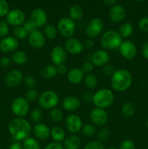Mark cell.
<instances>
[{
    "label": "cell",
    "mask_w": 148,
    "mask_h": 149,
    "mask_svg": "<svg viewBox=\"0 0 148 149\" xmlns=\"http://www.w3.org/2000/svg\"><path fill=\"white\" fill-rule=\"evenodd\" d=\"M83 42L78 38L72 36L67 39L65 42V49L68 53L71 55H78L84 50Z\"/></svg>",
    "instance_id": "7c38bea8"
},
{
    "label": "cell",
    "mask_w": 148,
    "mask_h": 149,
    "mask_svg": "<svg viewBox=\"0 0 148 149\" xmlns=\"http://www.w3.org/2000/svg\"><path fill=\"white\" fill-rule=\"evenodd\" d=\"M50 136L55 142L58 143L64 141V140L66 138L65 130L59 126H55L52 128Z\"/></svg>",
    "instance_id": "484cf974"
},
{
    "label": "cell",
    "mask_w": 148,
    "mask_h": 149,
    "mask_svg": "<svg viewBox=\"0 0 148 149\" xmlns=\"http://www.w3.org/2000/svg\"><path fill=\"white\" fill-rule=\"evenodd\" d=\"M114 100L115 96L112 90L102 88L94 93L92 102L97 108L105 109L113 105Z\"/></svg>",
    "instance_id": "277c9868"
},
{
    "label": "cell",
    "mask_w": 148,
    "mask_h": 149,
    "mask_svg": "<svg viewBox=\"0 0 148 149\" xmlns=\"http://www.w3.org/2000/svg\"><path fill=\"white\" fill-rule=\"evenodd\" d=\"M84 82L86 87L89 90H94L97 87L98 84V80L94 75L91 74H88L84 78Z\"/></svg>",
    "instance_id": "4dcf8cb0"
},
{
    "label": "cell",
    "mask_w": 148,
    "mask_h": 149,
    "mask_svg": "<svg viewBox=\"0 0 148 149\" xmlns=\"http://www.w3.org/2000/svg\"><path fill=\"white\" fill-rule=\"evenodd\" d=\"M104 29V22L100 18H93L90 20L86 27L85 32L90 39L97 37L102 32Z\"/></svg>",
    "instance_id": "ba28073f"
},
{
    "label": "cell",
    "mask_w": 148,
    "mask_h": 149,
    "mask_svg": "<svg viewBox=\"0 0 148 149\" xmlns=\"http://www.w3.org/2000/svg\"><path fill=\"white\" fill-rule=\"evenodd\" d=\"M132 81L133 78L131 74L125 68H119L115 71L111 77L110 84L113 90L121 93L130 88Z\"/></svg>",
    "instance_id": "7a4b0ae2"
},
{
    "label": "cell",
    "mask_w": 148,
    "mask_h": 149,
    "mask_svg": "<svg viewBox=\"0 0 148 149\" xmlns=\"http://www.w3.org/2000/svg\"><path fill=\"white\" fill-rule=\"evenodd\" d=\"M134 1H145V0H134Z\"/></svg>",
    "instance_id": "94428289"
},
{
    "label": "cell",
    "mask_w": 148,
    "mask_h": 149,
    "mask_svg": "<svg viewBox=\"0 0 148 149\" xmlns=\"http://www.w3.org/2000/svg\"><path fill=\"white\" fill-rule=\"evenodd\" d=\"M9 149H24L23 148V144L20 143L18 141H16V142L12 143L10 145V148Z\"/></svg>",
    "instance_id": "9f6ffc18"
},
{
    "label": "cell",
    "mask_w": 148,
    "mask_h": 149,
    "mask_svg": "<svg viewBox=\"0 0 148 149\" xmlns=\"http://www.w3.org/2000/svg\"><path fill=\"white\" fill-rule=\"evenodd\" d=\"M110 137V132L106 128H102V129L100 130V131L97 133V138H98V141L101 143L106 142L107 141H108L109 138Z\"/></svg>",
    "instance_id": "74e56055"
},
{
    "label": "cell",
    "mask_w": 148,
    "mask_h": 149,
    "mask_svg": "<svg viewBox=\"0 0 148 149\" xmlns=\"http://www.w3.org/2000/svg\"><path fill=\"white\" fill-rule=\"evenodd\" d=\"M11 110L17 117L24 118L30 110L28 101L23 97H15L11 103Z\"/></svg>",
    "instance_id": "52a82bcc"
},
{
    "label": "cell",
    "mask_w": 148,
    "mask_h": 149,
    "mask_svg": "<svg viewBox=\"0 0 148 149\" xmlns=\"http://www.w3.org/2000/svg\"><path fill=\"white\" fill-rule=\"evenodd\" d=\"M34 136L40 141H44L50 137L51 130L49 127L44 123H37L33 128Z\"/></svg>",
    "instance_id": "44dd1931"
},
{
    "label": "cell",
    "mask_w": 148,
    "mask_h": 149,
    "mask_svg": "<svg viewBox=\"0 0 148 149\" xmlns=\"http://www.w3.org/2000/svg\"><path fill=\"white\" fill-rule=\"evenodd\" d=\"M44 149H64V147L61 144V143L53 141V142L50 143L48 145H46V146L45 147Z\"/></svg>",
    "instance_id": "681fc988"
},
{
    "label": "cell",
    "mask_w": 148,
    "mask_h": 149,
    "mask_svg": "<svg viewBox=\"0 0 148 149\" xmlns=\"http://www.w3.org/2000/svg\"><path fill=\"white\" fill-rule=\"evenodd\" d=\"M81 145V139L75 134L66 137L63 141L64 149H79Z\"/></svg>",
    "instance_id": "cb8c5ba5"
},
{
    "label": "cell",
    "mask_w": 148,
    "mask_h": 149,
    "mask_svg": "<svg viewBox=\"0 0 148 149\" xmlns=\"http://www.w3.org/2000/svg\"><path fill=\"white\" fill-rule=\"evenodd\" d=\"M68 15H69L70 18L75 21V20H79L82 18L84 12L80 6L72 5L70 7Z\"/></svg>",
    "instance_id": "83f0119b"
},
{
    "label": "cell",
    "mask_w": 148,
    "mask_h": 149,
    "mask_svg": "<svg viewBox=\"0 0 148 149\" xmlns=\"http://www.w3.org/2000/svg\"><path fill=\"white\" fill-rule=\"evenodd\" d=\"M50 57L54 65L57 66L61 64H65L68 57V52L65 50V47L58 45L52 49Z\"/></svg>",
    "instance_id": "9a60e30c"
},
{
    "label": "cell",
    "mask_w": 148,
    "mask_h": 149,
    "mask_svg": "<svg viewBox=\"0 0 148 149\" xmlns=\"http://www.w3.org/2000/svg\"><path fill=\"white\" fill-rule=\"evenodd\" d=\"M146 127L148 129V117L147 118V120H146Z\"/></svg>",
    "instance_id": "680465c9"
},
{
    "label": "cell",
    "mask_w": 148,
    "mask_h": 149,
    "mask_svg": "<svg viewBox=\"0 0 148 149\" xmlns=\"http://www.w3.org/2000/svg\"><path fill=\"white\" fill-rule=\"evenodd\" d=\"M57 68L58 74H61V75H64V74H67V72H68V68H67L66 65L65 64H61V65H57Z\"/></svg>",
    "instance_id": "11a10c76"
},
{
    "label": "cell",
    "mask_w": 148,
    "mask_h": 149,
    "mask_svg": "<svg viewBox=\"0 0 148 149\" xmlns=\"http://www.w3.org/2000/svg\"><path fill=\"white\" fill-rule=\"evenodd\" d=\"M49 118L52 122L55 123H59L63 119V112L60 109H58L57 107L51 109L50 113H49Z\"/></svg>",
    "instance_id": "836d02e7"
},
{
    "label": "cell",
    "mask_w": 148,
    "mask_h": 149,
    "mask_svg": "<svg viewBox=\"0 0 148 149\" xmlns=\"http://www.w3.org/2000/svg\"><path fill=\"white\" fill-rule=\"evenodd\" d=\"M0 115H1V111H0Z\"/></svg>",
    "instance_id": "6125c7cd"
},
{
    "label": "cell",
    "mask_w": 148,
    "mask_h": 149,
    "mask_svg": "<svg viewBox=\"0 0 148 149\" xmlns=\"http://www.w3.org/2000/svg\"><path fill=\"white\" fill-rule=\"evenodd\" d=\"M57 29L55 26L51 24H46L43 30V33L46 38L49 39H54L57 35Z\"/></svg>",
    "instance_id": "1f68e13d"
},
{
    "label": "cell",
    "mask_w": 148,
    "mask_h": 149,
    "mask_svg": "<svg viewBox=\"0 0 148 149\" xmlns=\"http://www.w3.org/2000/svg\"><path fill=\"white\" fill-rule=\"evenodd\" d=\"M118 149H135V144L131 140L126 139L120 143Z\"/></svg>",
    "instance_id": "f6af8a7d"
},
{
    "label": "cell",
    "mask_w": 148,
    "mask_h": 149,
    "mask_svg": "<svg viewBox=\"0 0 148 149\" xmlns=\"http://www.w3.org/2000/svg\"><path fill=\"white\" fill-rule=\"evenodd\" d=\"M8 130L11 136L16 141L19 142L28 138L31 132L32 127L30 122L26 119L15 117L9 122Z\"/></svg>",
    "instance_id": "6da1fadb"
},
{
    "label": "cell",
    "mask_w": 148,
    "mask_h": 149,
    "mask_svg": "<svg viewBox=\"0 0 148 149\" xmlns=\"http://www.w3.org/2000/svg\"><path fill=\"white\" fill-rule=\"evenodd\" d=\"M115 71V70L114 69L113 65H110V64H106L104 66H102V73L107 77H111L113 74H114Z\"/></svg>",
    "instance_id": "7dc6e473"
},
{
    "label": "cell",
    "mask_w": 148,
    "mask_h": 149,
    "mask_svg": "<svg viewBox=\"0 0 148 149\" xmlns=\"http://www.w3.org/2000/svg\"><path fill=\"white\" fill-rule=\"evenodd\" d=\"M39 97V93L37 90H34V89H29L28 91H26L24 97L28 102H33L37 100Z\"/></svg>",
    "instance_id": "f35d334b"
},
{
    "label": "cell",
    "mask_w": 148,
    "mask_h": 149,
    "mask_svg": "<svg viewBox=\"0 0 148 149\" xmlns=\"http://www.w3.org/2000/svg\"><path fill=\"white\" fill-rule=\"evenodd\" d=\"M110 60V55L105 49H100L94 52L91 56V61L95 66L102 67L107 64Z\"/></svg>",
    "instance_id": "ffe728a7"
},
{
    "label": "cell",
    "mask_w": 148,
    "mask_h": 149,
    "mask_svg": "<svg viewBox=\"0 0 148 149\" xmlns=\"http://www.w3.org/2000/svg\"><path fill=\"white\" fill-rule=\"evenodd\" d=\"M10 25L7 23L6 20L0 21V37L4 38L7 36L10 31Z\"/></svg>",
    "instance_id": "ab89813d"
},
{
    "label": "cell",
    "mask_w": 148,
    "mask_h": 149,
    "mask_svg": "<svg viewBox=\"0 0 148 149\" xmlns=\"http://www.w3.org/2000/svg\"><path fill=\"white\" fill-rule=\"evenodd\" d=\"M10 11V5L7 0H0V17H4Z\"/></svg>",
    "instance_id": "7bdbcfd3"
},
{
    "label": "cell",
    "mask_w": 148,
    "mask_h": 149,
    "mask_svg": "<svg viewBox=\"0 0 148 149\" xmlns=\"http://www.w3.org/2000/svg\"><path fill=\"white\" fill-rule=\"evenodd\" d=\"M126 10L123 6L120 4H115L114 6H113L108 13L110 20L115 23H118L123 21L126 17Z\"/></svg>",
    "instance_id": "d6986e66"
},
{
    "label": "cell",
    "mask_w": 148,
    "mask_h": 149,
    "mask_svg": "<svg viewBox=\"0 0 148 149\" xmlns=\"http://www.w3.org/2000/svg\"><path fill=\"white\" fill-rule=\"evenodd\" d=\"M41 74L43 78L46 79H53L58 74L57 68L55 65H47L42 68Z\"/></svg>",
    "instance_id": "4316f807"
},
{
    "label": "cell",
    "mask_w": 148,
    "mask_h": 149,
    "mask_svg": "<svg viewBox=\"0 0 148 149\" xmlns=\"http://www.w3.org/2000/svg\"><path fill=\"white\" fill-rule=\"evenodd\" d=\"M103 3L107 6H114L116 3V0H102Z\"/></svg>",
    "instance_id": "6f0895ef"
},
{
    "label": "cell",
    "mask_w": 148,
    "mask_h": 149,
    "mask_svg": "<svg viewBox=\"0 0 148 149\" xmlns=\"http://www.w3.org/2000/svg\"><path fill=\"white\" fill-rule=\"evenodd\" d=\"M23 81H24L25 85L29 89H33V87L36 85V79L31 75L25 76L23 78Z\"/></svg>",
    "instance_id": "ee69618b"
},
{
    "label": "cell",
    "mask_w": 148,
    "mask_h": 149,
    "mask_svg": "<svg viewBox=\"0 0 148 149\" xmlns=\"http://www.w3.org/2000/svg\"><path fill=\"white\" fill-rule=\"evenodd\" d=\"M94 42L92 40V39H90L88 38L87 39H86L84 42H83V45H84V47L86 48V49H91L94 47Z\"/></svg>",
    "instance_id": "f5cc1de1"
},
{
    "label": "cell",
    "mask_w": 148,
    "mask_h": 149,
    "mask_svg": "<svg viewBox=\"0 0 148 149\" xmlns=\"http://www.w3.org/2000/svg\"><path fill=\"white\" fill-rule=\"evenodd\" d=\"M28 40L30 46L36 49H41L46 43V37L44 33L39 30L29 33Z\"/></svg>",
    "instance_id": "2e32d148"
},
{
    "label": "cell",
    "mask_w": 148,
    "mask_h": 149,
    "mask_svg": "<svg viewBox=\"0 0 148 149\" xmlns=\"http://www.w3.org/2000/svg\"><path fill=\"white\" fill-rule=\"evenodd\" d=\"M62 108L67 111L73 112L81 107V101L75 96H67L62 100Z\"/></svg>",
    "instance_id": "7402d4cb"
},
{
    "label": "cell",
    "mask_w": 148,
    "mask_h": 149,
    "mask_svg": "<svg viewBox=\"0 0 148 149\" xmlns=\"http://www.w3.org/2000/svg\"><path fill=\"white\" fill-rule=\"evenodd\" d=\"M107 149H118V148H115V147H110V148H108Z\"/></svg>",
    "instance_id": "91938a15"
},
{
    "label": "cell",
    "mask_w": 148,
    "mask_h": 149,
    "mask_svg": "<svg viewBox=\"0 0 148 149\" xmlns=\"http://www.w3.org/2000/svg\"><path fill=\"white\" fill-rule=\"evenodd\" d=\"M89 117L92 123L99 127L104 125L108 120V114L105 109L97 107L91 110Z\"/></svg>",
    "instance_id": "8fae6325"
},
{
    "label": "cell",
    "mask_w": 148,
    "mask_h": 149,
    "mask_svg": "<svg viewBox=\"0 0 148 149\" xmlns=\"http://www.w3.org/2000/svg\"><path fill=\"white\" fill-rule=\"evenodd\" d=\"M42 118H43V112L41 110V109L36 108L34 110L32 111L31 113H30V119L32 122L36 124L39 123Z\"/></svg>",
    "instance_id": "8d00e7d4"
},
{
    "label": "cell",
    "mask_w": 148,
    "mask_h": 149,
    "mask_svg": "<svg viewBox=\"0 0 148 149\" xmlns=\"http://www.w3.org/2000/svg\"><path fill=\"white\" fill-rule=\"evenodd\" d=\"M57 29L59 34L63 37L71 38L74 35L76 29L75 22L70 17H62L58 21L57 25Z\"/></svg>",
    "instance_id": "8992f818"
},
{
    "label": "cell",
    "mask_w": 148,
    "mask_h": 149,
    "mask_svg": "<svg viewBox=\"0 0 148 149\" xmlns=\"http://www.w3.org/2000/svg\"><path fill=\"white\" fill-rule=\"evenodd\" d=\"M136 106L132 102H127L122 106L121 113L125 117H131L136 113Z\"/></svg>",
    "instance_id": "f1b7e54d"
},
{
    "label": "cell",
    "mask_w": 148,
    "mask_h": 149,
    "mask_svg": "<svg viewBox=\"0 0 148 149\" xmlns=\"http://www.w3.org/2000/svg\"><path fill=\"white\" fill-rule=\"evenodd\" d=\"M133 32V27L130 23H124L120 26L119 28V31L118 33H120V36L122 38H128Z\"/></svg>",
    "instance_id": "f546056e"
},
{
    "label": "cell",
    "mask_w": 148,
    "mask_h": 149,
    "mask_svg": "<svg viewBox=\"0 0 148 149\" xmlns=\"http://www.w3.org/2000/svg\"><path fill=\"white\" fill-rule=\"evenodd\" d=\"M59 96L53 90H46L39 95L38 103L41 109H52L57 107L59 103Z\"/></svg>",
    "instance_id": "5b68a950"
},
{
    "label": "cell",
    "mask_w": 148,
    "mask_h": 149,
    "mask_svg": "<svg viewBox=\"0 0 148 149\" xmlns=\"http://www.w3.org/2000/svg\"><path fill=\"white\" fill-rule=\"evenodd\" d=\"M23 146L24 149H41V146L39 141L30 137H28L23 141Z\"/></svg>",
    "instance_id": "d6a6232c"
},
{
    "label": "cell",
    "mask_w": 148,
    "mask_h": 149,
    "mask_svg": "<svg viewBox=\"0 0 148 149\" xmlns=\"http://www.w3.org/2000/svg\"><path fill=\"white\" fill-rule=\"evenodd\" d=\"M138 26L141 31L148 32V17H143L138 22Z\"/></svg>",
    "instance_id": "bcb514c9"
},
{
    "label": "cell",
    "mask_w": 148,
    "mask_h": 149,
    "mask_svg": "<svg viewBox=\"0 0 148 149\" xmlns=\"http://www.w3.org/2000/svg\"><path fill=\"white\" fill-rule=\"evenodd\" d=\"M23 26L28 33H30L32 32L38 30V27L30 19L26 20L25 23L23 24Z\"/></svg>",
    "instance_id": "b9f144b4"
},
{
    "label": "cell",
    "mask_w": 148,
    "mask_h": 149,
    "mask_svg": "<svg viewBox=\"0 0 148 149\" xmlns=\"http://www.w3.org/2000/svg\"><path fill=\"white\" fill-rule=\"evenodd\" d=\"M93 68H94V65L91 62H89V61H86V62L84 63L82 65V71H84V73H87V74H89L90 72H91L93 70Z\"/></svg>",
    "instance_id": "c3c4849f"
},
{
    "label": "cell",
    "mask_w": 148,
    "mask_h": 149,
    "mask_svg": "<svg viewBox=\"0 0 148 149\" xmlns=\"http://www.w3.org/2000/svg\"><path fill=\"white\" fill-rule=\"evenodd\" d=\"M67 78L70 83L73 84H78L84 80V73L82 69L78 67L73 68L68 71Z\"/></svg>",
    "instance_id": "603a6c76"
},
{
    "label": "cell",
    "mask_w": 148,
    "mask_h": 149,
    "mask_svg": "<svg viewBox=\"0 0 148 149\" xmlns=\"http://www.w3.org/2000/svg\"><path fill=\"white\" fill-rule=\"evenodd\" d=\"M6 21L9 25L15 27L23 26L26 21V15L20 9H12L6 15Z\"/></svg>",
    "instance_id": "9c48e42d"
},
{
    "label": "cell",
    "mask_w": 148,
    "mask_h": 149,
    "mask_svg": "<svg viewBox=\"0 0 148 149\" xmlns=\"http://www.w3.org/2000/svg\"><path fill=\"white\" fill-rule=\"evenodd\" d=\"M23 74L20 71L17 69L12 70L9 71L4 79V82L7 87L13 88L19 85L22 81H23Z\"/></svg>",
    "instance_id": "5bb4252c"
},
{
    "label": "cell",
    "mask_w": 148,
    "mask_h": 149,
    "mask_svg": "<svg viewBox=\"0 0 148 149\" xmlns=\"http://www.w3.org/2000/svg\"><path fill=\"white\" fill-rule=\"evenodd\" d=\"M28 60L27 53L23 50L15 51L11 57V61L17 65H24L28 62Z\"/></svg>",
    "instance_id": "d4e9b609"
},
{
    "label": "cell",
    "mask_w": 148,
    "mask_h": 149,
    "mask_svg": "<svg viewBox=\"0 0 148 149\" xmlns=\"http://www.w3.org/2000/svg\"><path fill=\"white\" fill-rule=\"evenodd\" d=\"M93 97H94V94L90 91H85L82 95L83 100H85L86 102L93 101Z\"/></svg>",
    "instance_id": "f907efd6"
},
{
    "label": "cell",
    "mask_w": 148,
    "mask_h": 149,
    "mask_svg": "<svg viewBox=\"0 0 148 149\" xmlns=\"http://www.w3.org/2000/svg\"><path fill=\"white\" fill-rule=\"evenodd\" d=\"M142 54L144 58L148 61V42H145L142 47Z\"/></svg>",
    "instance_id": "db71d44e"
},
{
    "label": "cell",
    "mask_w": 148,
    "mask_h": 149,
    "mask_svg": "<svg viewBox=\"0 0 148 149\" xmlns=\"http://www.w3.org/2000/svg\"><path fill=\"white\" fill-rule=\"evenodd\" d=\"M84 149H104V146L99 141H92L86 144Z\"/></svg>",
    "instance_id": "60d3db41"
},
{
    "label": "cell",
    "mask_w": 148,
    "mask_h": 149,
    "mask_svg": "<svg viewBox=\"0 0 148 149\" xmlns=\"http://www.w3.org/2000/svg\"><path fill=\"white\" fill-rule=\"evenodd\" d=\"M119 51L122 57L126 60H132L136 55V47L131 41L126 40L121 43L119 47Z\"/></svg>",
    "instance_id": "4fadbf2b"
},
{
    "label": "cell",
    "mask_w": 148,
    "mask_h": 149,
    "mask_svg": "<svg viewBox=\"0 0 148 149\" xmlns=\"http://www.w3.org/2000/svg\"><path fill=\"white\" fill-rule=\"evenodd\" d=\"M81 132L82 135L85 137H92L96 133V127L94 125L91 124H86V125H83L81 128Z\"/></svg>",
    "instance_id": "e575fe53"
},
{
    "label": "cell",
    "mask_w": 148,
    "mask_h": 149,
    "mask_svg": "<svg viewBox=\"0 0 148 149\" xmlns=\"http://www.w3.org/2000/svg\"><path fill=\"white\" fill-rule=\"evenodd\" d=\"M30 20L36 24L38 28L45 26L48 20L47 14L42 8H35L30 13Z\"/></svg>",
    "instance_id": "e0dca14e"
},
{
    "label": "cell",
    "mask_w": 148,
    "mask_h": 149,
    "mask_svg": "<svg viewBox=\"0 0 148 149\" xmlns=\"http://www.w3.org/2000/svg\"><path fill=\"white\" fill-rule=\"evenodd\" d=\"M11 59L9 58L8 57H4L0 60V65L3 68H7V67L10 66L11 64Z\"/></svg>",
    "instance_id": "816d5d0a"
},
{
    "label": "cell",
    "mask_w": 148,
    "mask_h": 149,
    "mask_svg": "<svg viewBox=\"0 0 148 149\" xmlns=\"http://www.w3.org/2000/svg\"><path fill=\"white\" fill-rule=\"evenodd\" d=\"M65 125L68 132L72 134H76L81 130L83 127L82 119L77 114L71 113L65 118Z\"/></svg>",
    "instance_id": "30bf717a"
},
{
    "label": "cell",
    "mask_w": 148,
    "mask_h": 149,
    "mask_svg": "<svg viewBox=\"0 0 148 149\" xmlns=\"http://www.w3.org/2000/svg\"><path fill=\"white\" fill-rule=\"evenodd\" d=\"M15 37L17 39H25L28 36L29 33L26 31V29L23 28V26H17L13 30Z\"/></svg>",
    "instance_id": "d590c367"
},
{
    "label": "cell",
    "mask_w": 148,
    "mask_h": 149,
    "mask_svg": "<svg viewBox=\"0 0 148 149\" xmlns=\"http://www.w3.org/2000/svg\"><path fill=\"white\" fill-rule=\"evenodd\" d=\"M123 42V38L120 33L114 30L104 32L100 39V45L105 50H113L119 48Z\"/></svg>",
    "instance_id": "3957f363"
},
{
    "label": "cell",
    "mask_w": 148,
    "mask_h": 149,
    "mask_svg": "<svg viewBox=\"0 0 148 149\" xmlns=\"http://www.w3.org/2000/svg\"><path fill=\"white\" fill-rule=\"evenodd\" d=\"M18 40L15 36H7L2 38L0 42V50L4 53L15 52L18 47Z\"/></svg>",
    "instance_id": "ac0fdd59"
}]
</instances>
